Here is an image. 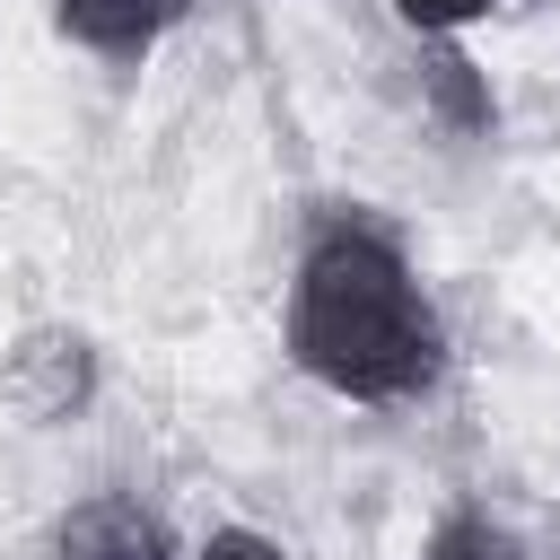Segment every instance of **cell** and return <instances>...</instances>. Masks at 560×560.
Wrapping results in <instances>:
<instances>
[{"label": "cell", "mask_w": 560, "mask_h": 560, "mask_svg": "<svg viewBox=\"0 0 560 560\" xmlns=\"http://www.w3.org/2000/svg\"><path fill=\"white\" fill-rule=\"evenodd\" d=\"M184 18H192V0H52V26H61L79 52H96V61H140V52H158Z\"/></svg>", "instance_id": "3957f363"}, {"label": "cell", "mask_w": 560, "mask_h": 560, "mask_svg": "<svg viewBox=\"0 0 560 560\" xmlns=\"http://www.w3.org/2000/svg\"><path fill=\"white\" fill-rule=\"evenodd\" d=\"M508 0H394V18L411 26V35H464V26H481V18H499Z\"/></svg>", "instance_id": "52a82bcc"}, {"label": "cell", "mask_w": 560, "mask_h": 560, "mask_svg": "<svg viewBox=\"0 0 560 560\" xmlns=\"http://www.w3.org/2000/svg\"><path fill=\"white\" fill-rule=\"evenodd\" d=\"M0 402L26 429H70L96 402V341L79 324H26L0 359Z\"/></svg>", "instance_id": "7a4b0ae2"}, {"label": "cell", "mask_w": 560, "mask_h": 560, "mask_svg": "<svg viewBox=\"0 0 560 560\" xmlns=\"http://www.w3.org/2000/svg\"><path fill=\"white\" fill-rule=\"evenodd\" d=\"M52 560H166V525L131 490H96L52 525Z\"/></svg>", "instance_id": "277c9868"}, {"label": "cell", "mask_w": 560, "mask_h": 560, "mask_svg": "<svg viewBox=\"0 0 560 560\" xmlns=\"http://www.w3.org/2000/svg\"><path fill=\"white\" fill-rule=\"evenodd\" d=\"M420 560H525V542H516L490 508H455V516H438V525H429Z\"/></svg>", "instance_id": "8992f818"}, {"label": "cell", "mask_w": 560, "mask_h": 560, "mask_svg": "<svg viewBox=\"0 0 560 560\" xmlns=\"http://www.w3.org/2000/svg\"><path fill=\"white\" fill-rule=\"evenodd\" d=\"M192 560H289L262 525H210L201 542H192Z\"/></svg>", "instance_id": "ba28073f"}, {"label": "cell", "mask_w": 560, "mask_h": 560, "mask_svg": "<svg viewBox=\"0 0 560 560\" xmlns=\"http://www.w3.org/2000/svg\"><path fill=\"white\" fill-rule=\"evenodd\" d=\"M289 359L341 402H420L446 376V315L402 236L368 210H324L289 271Z\"/></svg>", "instance_id": "6da1fadb"}, {"label": "cell", "mask_w": 560, "mask_h": 560, "mask_svg": "<svg viewBox=\"0 0 560 560\" xmlns=\"http://www.w3.org/2000/svg\"><path fill=\"white\" fill-rule=\"evenodd\" d=\"M420 105L455 131V140H481L499 131V96L481 79V61L455 44V35H420Z\"/></svg>", "instance_id": "5b68a950"}]
</instances>
